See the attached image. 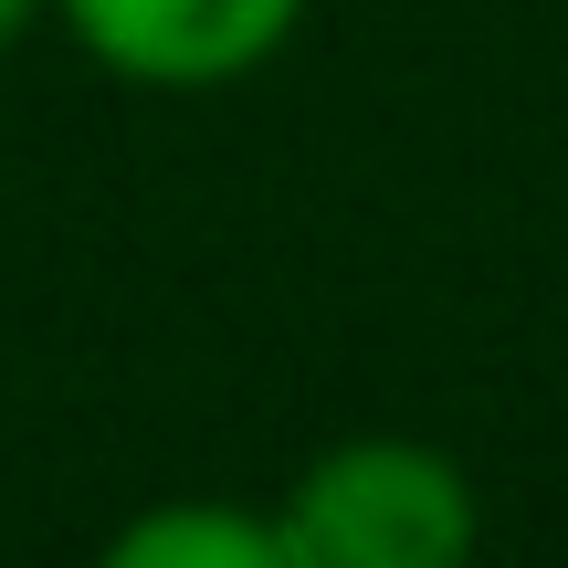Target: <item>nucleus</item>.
I'll use <instances>...</instances> for the list:
<instances>
[{
    "instance_id": "3",
    "label": "nucleus",
    "mask_w": 568,
    "mask_h": 568,
    "mask_svg": "<svg viewBox=\"0 0 568 568\" xmlns=\"http://www.w3.org/2000/svg\"><path fill=\"white\" fill-rule=\"evenodd\" d=\"M105 568H295L274 506H222V495H180L148 506L105 537Z\"/></svg>"
},
{
    "instance_id": "4",
    "label": "nucleus",
    "mask_w": 568,
    "mask_h": 568,
    "mask_svg": "<svg viewBox=\"0 0 568 568\" xmlns=\"http://www.w3.org/2000/svg\"><path fill=\"white\" fill-rule=\"evenodd\" d=\"M42 11H53V0H0V53H11V42H21V32H32V21H42Z\"/></svg>"
},
{
    "instance_id": "1",
    "label": "nucleus",
    "mask_w": 568,
    "mask_h": 568,
    "mask_svg": "<svg viewBox=\"0 0 568 568\" xmlns=\"http://www.w3.org/2000/svg\"><path fill=\"white\" fill-rule=\"evenodd\" d=\"M274 516H284L295 568H464L474 537H485L474 474L443 443H410V432L326 443L284 485Z\"/></svg>"
},
{
    "instance_id": "2",
    "label": "nucleus",
    "mask_w": 568,
    "mask_h": 568,
    "mask_svg": "<svg viewBox=\"0 0 568 568\" xmlns=\"http://www.w3.org/2000/svg\"><path fill=\"white\" fill-rule=\"evenodd\" d=\"M63 32L148 95H222L295 42L305 0H53Z\"/></svg>"
}]
</instances>
